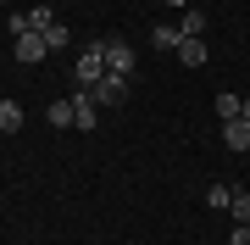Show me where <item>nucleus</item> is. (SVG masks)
Listing matches in <instances>:
<instances>
[{
  "label": "nucleus",
  "mask_w": 250,
  "mask_h": 245,
  "mask_svg": "<svg viewBox=\"0 0 250 245\" xmlns=\"http://www.w3.org/2000/svg\"><path fill=\"white\" fill-rule=\"evenodd\" d=\"M150 45H156V50H178V45H184V28L156 22V28H150Z\"/></svg>",
  "instance_id": "nucleus-7"
},
{
  "label": "nucleus",
  "mask_w": 250,
  "mask_h": 245,
  "mask_svg": "<svg viewBox=\"0 0 250 245\" xmlns=\"http://www.w3.org/2000/svg\"><path fill=\"white\" fill-rule=\"evenodd\" d=\"M72 128L78 134H89V128H100V106L89 89H72Z\"/></svg>",
  "instance_id": "nucleus-3"
},
{
  "label": "nucleus",
  "mask_w": 250,
  "mask_h": 245,
  "mask_svg": "<svg viewBox=\"0 0 250 245\" xmlns=\"http://www.w3.org/2000/svg\"><path fill=\"white\" fill-rule=\"evenodd\" d=\"M239 111H245V100L233 95V89H223V95H217V117H223V123H233Z\"/></svg>",
  "instance_id": "nucleus-12"
},
{
  "label": "nucleus",
  "mask_w": 250,
  "mask_h": 245,
  "mask_svg": "<svg viewBox=\"0 0 250 245\" xmlns=\"http://www.w3.org/2000/svg\"><path fill=\"white\" fill-rule=\"evenodd\" d=\"M22 17H28V34H45V28H56V11H50V6H28Z\"/></svg>",
  "instance_id": "nucleus-10"
},
{
  "label": "nucleus",
  "mask_w": 250,
  "mask_h": 245,
  "mask_svg": "<svg viewBox=\"0 0 250 245\" xmlns=\"http://www.w3.org/2000/svg\"><path fill=\"white\" fill-rule=\"evenodd\" d=\"M223 145H228L233 156H245V151H250V123H245V117H233V123H223Z\"/></svg>",
  "instance_id": "nucleus-6"
},
{
  "label": "nucleus",
  "mask_w": 250,
  "mask_h": 245,
  "mask_svg": "<svg viewBox=\"0 0 250 245\" xmlns=\"http://www.w3.org/2000/svg\"><path fill=\"white\" fill-rule=\"evenodd\" d=\"M100 78H106V56H100V39H89L72 62V89H95Z\"/></svg>",
  "instance_id": "nucleus-1"
},
{
  "label": "nucleus",
  "mask_w": 250,
  "mask_h": 245,
  "mask_svg": "<svg viewBox=\"0 0 250 245\" xmlns=\"http://www.w3.org/2000/svg\"><path fill=\"white\" fill-rule=\"evenodd\" d=\"M100 56H106V78H134L139 50L128 45V39H100Z\"/></svg>",
  "instance_id": "nucleus-2"
},
{
  "label": "nucleus",
  "mask_w": 250,
  "mask_h": 245,
  "mask_svg": "<svg viewBox=\"0 0 250 245\" xmlns=\"http://www.w3.org/2000/svg\"><path fill=\"white\" fill-rule=\"evenodd\" d=\"M45 45H50V50H67V45H72V28H67V22L45 28Z\"/></svg>",
  "instance_id": "nucleus-15"
},
{
  "label": "nucleus",
  "mask_w": 250,
  "mask_h": 245,
  "mask_svg": "<svg viewBox=\"0 0 250 245\" xmlns=\"http://www.w3.org/2000/svg\"><path fill=\"white\" fill-rule=\"evenodd\" d=\"M228 212H233V223H250V190H233Z\"/></svg>",
  "instance_id": "nucleus-16"
},
{
  "label": "nucleus",
  "mask_w": 250,
  "mask_h": 245,
  "mask_svg": "<svg viewBox=\"0 0 250 245\" xmlns=\"http://www.w3.org/2000/svg\"><path fill=\"white\" fill-rule=\"evenodd\" d=\"M89 95H95V106H100V111H111V106H123V100H128V78H100Z\"/></svg>",
  "instance_id": "nucleus-5"
},
{
  "label": "nucleus",
  "mask_w": 250,
  "mask_h": 245,
  "mask_svg": "<svg viewBox=\"0 0 250 245\" xmlns=\"http://www.w3.org/2000/svg\"><path fill=\"white\" fill-rule=\"evenodd\" d=\"M239 117H245V123H250V95H245V111H239Z\"/></svg>",
  "instance_id": "nucleus-18"
},
{
  "label": "nucleus",
  "mask_w": 250,
  "mask_h": 245,
  "mask_svg": "<svg viewBox=\"0 0 250 245\" xmlns=\"http://www.w3.org/2000/svg\"><path fill=\"white\" fill-rule=\"evenodd\" d=\"M228 200H233L228 184H211V190H206V212H228Z\"/></svg>",
  "instance_id": "nucleus-14"
},
{
  "label": "nucleus",
  "mask_w": 250,
  "mask_h": 245,
  "mask_svg": "<svg viewBox=\"0 0 250 245\" xmlns=\"http://www.w3.org/2000/svg\"><path fill=\"white\" fill-rule=\"evenodd\" d=\"M178 28H184V39H206V11L200 6H184V22Z\"/></svg>",
  "instance_id": "nucleus-9"
},
{
  "label": "nucleus",
  "mask_w": 250,
  "mask_h": 245,
  "mask_svg": "<svg viewBox=\"0 0 250 245\" xmlns=\"http://www.w3.org/2000/svg\"><path fill=\"white\" fill-rule=\"evenodd\" d=\"M45 123H50V128H72V100H50Z\"/></svg>",
  "instance_id": "nucleus-13"
},
{
  "label": "nucleus",
  "mask_w": 250,
  "mask_h": 245,
  "mask_svg": "<svg viewBox=\"0 0 250 245\" xmlns=\"http://www.w3.org/2000/svg\"><path fill=\"white\" fill-rule=\"evenodd\" d=\"M11 50H17V62H22V67H34V62H45V56H50L45 34H17V39H11Z\"/></svg>",
  "instance_id": "nucleus-4"
},
{
  "label": "nucleus",
  "mask_w": 250,
  "mask_h": 245,
  "mask_svg": "<svg viewBox=\"0 0 250 245\" xmlns=\"http://www.w3.org/2000/svg\"><path fill=\"white\" fill-rule=\"evenodd\" d=\"M172 56H178L184 67H206V56H211V50H206V39H184V45L172 50Z\"/></svg>",
  "instance_id": "nucleus-8"
},
{
  "label": "nucleus",
  "mask_w": 250,
  "mask_h": 245,
  "mask_svg": "<svg viewBox=\"0 0 250 245\" xmlns=\"http://www.w3.org/2000/svg\"><path fill=\"white\" fill-rule=\"evenodd\" d=\"M161 6H189V0H161Z\"/></svg>",
  "instance_id": "nucleus-19"
},
{
  "label": "nucleus",
  "mask_w": 250,
  "mask_h": 245,
  "mask_svg": "<svg viewBox=\"0 0 250 245\" xmlns=\"http://www.w3.org/2000/svg\"><path fill=\"white\" fill-rule=\"evenodd\" d=\"M22 128V106L17 100H0V134H17Z\"/></svg>",
  "instance_id": "nucleus-11"
},
{
  "label": "nucleus",
  "mask_w": 250,
  "mask_h": 245,
  "mask_svg": "<svg viewBox=\"0 0 250 245\" xmlns=\"http://www.w3.org/2000/svg\"><path fill=\"white\" fill-rule=\"evenodd\" d=\"M228 245H250V223H233V234H228Z\"/></svg>",
  "instance_id": "nucleus-17"
}]
</instances>
